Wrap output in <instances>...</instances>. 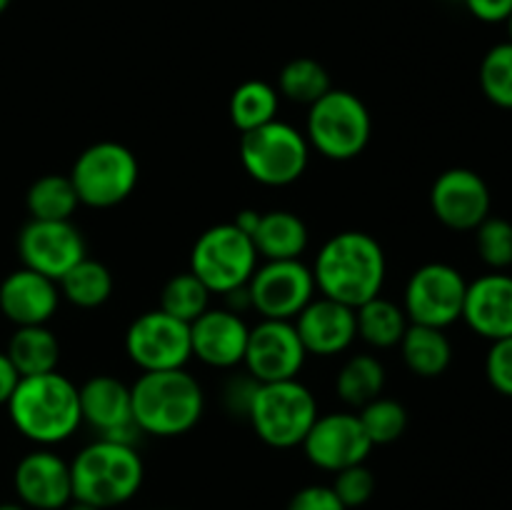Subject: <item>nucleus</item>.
<instances>
[{
	"label": "nucleus",
	"instance_id": "obj_7",
	"mask_svg": "<svg viewBox=\"0 0 512 510\" xmlns=\"http://www.w3.org/2000/svg\"><path fill=\"white\" fill-rule=\"evenodd\" d=\"M140 165L133 150L115 140H100L88 145L75 158L70 180L75 185L80 205L88 208H115L138 188Z\"/></svg>",
	"mask_w": 512,
	"mask_h": 510
},
{
	"label": "nucleus",
	"instance_id": "obj_37",
	"mask_svg": "<svg viewBox=\"0 0 512 510\" xmlns=\"http://www.w3.org/2000/svg\"><path fill=\"white\" fill-rule=\"evenodd\" d=\"M485 378L505 398H512V335L493 340L485 355Z\"/></svg>",
	"mask_w": 512,
	"mask_h": 510
},
{
	"label": "nucleus",
	"instance_id": "obj_33",
	"mask_svg": "<svg viewBox=\"0 0 512 510\" xmlns=\"http://www.w3.org/2000/svg\"><path fill=\"white\" fill-rule=\"evenodd\" d=\"M480 90L495 108L512 110V40L493 45L480 63Z\"/></svg>",
	"mask_w": 512,
	"mask_h": 510
},
{
	"label": "nucleus",
	"instance_id": "obj_29",
	"mask_svg": "<svg viewBox=\"0 0 512 510\" xmlns=\"http://www.w3.org/2000/svg\"><path fill=\"white\" fill-rule=\"evenodd\" d=\"M385 388V368L375 355H353L343 363L338 378H335V390L340 400L353 408L373 403L383 395Z\"/></svg>",
	"mask_w": 512,
	"mask_h": 510
},
{
	"label": "nucleus",
	"instance_id": "obj_43",
	"mask_svg": "<svg viewBox=\"0 0 512 510\" xmlns=\"http://www.w3.org/2000/svg\"><path fill=\"white\" fill-rule=\"evenodd\" d=\"M0 510H28L23 503H0Z\"/></svg>",
	"mask_w": 512,
	"mask_h": 510
},
{
	"label": "nucleus",
	"instance_id": "obj_36",
	"mask_svg": "<svg viewBox=\"0 0 512 510\" xmlns=\"http://www.w3.org/2000/svg\"><path fill=\"white\" fill-rule=\"evenodd\" d=\"M333 475H335V480L330 488L335 490V495L340 498V503H343L348 510L363 508V505L373 498L375 475L365 463L350 465V468L338 470V473H333Z\"/></svg>",
	"mask_w": 512,
	"mask_h": 510
},
{
	"label": "nucleus",
	"instance_id": "obj_18",
	"mask_svg": "<svg viewBox=\"0 0 512 510\" xmlns=\"http://www.w3.org/2000/svg\"><path fill=\"white\" fill-rule=\"evenodd\" d=\"M13 485L28 510H63L73 500L70 463L50 448H35L23 455L15 465Z\"/></svg>",
	"mask_w": 512,
	"mask_h": 510
},
{
	"label": "nucleus",
	"instance_id": "obj_2",
	"mask_svg": "<svg viewBox=\"0 0 512 510\" xmlns=\"http://www.w3.org/2000/svg\"><path fill=\"white\" fill-rule=\"evenodd\" d=\"M5 408L15 430L40 448L63 443L83 425L78 385L58 370L20 378Z\"/></svg>",
	"mask_w": 512,
	"mask_h": 510
},
{
	"label": "nucleus",
	"instance_id": "obj_34",
	"mask_svg": "<svg viewBox=\"0 0 512 510\" xmlns=\"http://www.w3.org/2000/svg\"><path fill=\"white\" fill-rule=\"evenodd\" d=\"M358 418L373 445L395 443L408 428V410L403 408V403L393 398H383V395L375 398L373 403L363 405Z\"/></svg>",
	"mask_w": 512,
	"mask_h": 510
},
{
	"label": "nucleus",
	"instance_id": "obj_22",
	"mask_svg": "<svg viewBox=\"0 0 512 510\" xmlns=\"http://www.w3.org/2000/svg\"><path fill=\"white\" fill-rule=\"evenodd\" d=\"M60 288L55 280L18 268L0 283V313L13 325H48L58 313Z\"/></svg>",
	"mask_w": 512,
	"mask_h": 510
},
{
	"label": "nucleus",
	"instance_id": "obj_24",
	"mask_svg": "<svg viewBox=\"0 0 512 510\" xmlns=\"http://www.w3.org/2000/svg\"><path fill=\"white\" fill-rule=\"evenodd\" d=\"M400 353L410 373L420 378H438L453 363V343L443 328L410 323L400 340Z\"/></svg>",
	"mask_w": 512,
	"mask_h": 510
},
{
	"label": "nucleus",
	"instance_id": "obj_13",
	"mask_svg": "<svg viewBox=\"0 0 512 510\" xmlns=\"http://www.w3.org/2000/svg\"><path fill=\"white\" fill-rule=\"evenodd\" d=\"M308 350L293 320H265L250 328L243 365L255 383L293 380L303 370Z\"/></svg>",
	"mask_w": 512,
	"mask_h": 510
},
{
	"label": "nucleus",
	"instance_id": "obj_17",
	"mask_svg": "<svg viewBox=\"0 0 512 510\" xmlns=\"http://www.w3.org/2000/svg\"><path fill=\"white\" fill-rule=\"evenodd\" d=\"M80 418L98 433V438L135 445L138 425L133 420L130 385L113 375H93L78 385Z\"/></svg>",
	"mask_w": 512,
	"mask_h": 510
},
{
	"label": "nucleus",
	"instance_id": "obj_35",
	"mask_svg": "<svg viewBox=\"0 0 512 510\" xmlns=\"http://www.w3.org/2000/svg\"><path fill=\"white\" fill-rule=\"evenodd\" d=\"M475 233V248L490 270H508L512 265V223L498 215H488Z\"/></svg>",
	"mask_w": 512,
	"mask_h": 510
},
{
	"label": "nucleus",
	"instance_id": "obj_26",
	"mask_svg": "<svg viewBox=\"0 0 512 510\" xmlns=\"http://www.w3.org/2000/svg\"><path fill=\"white\" fill-rule=\"evenodd\" d=\"M355 325H358V338H363L373 348L385 350L400 345L410 320L403 305L375 295L368 303L355 308Z\"/></svg>",
	"mask_w": 512,
	"mask_h": 510
},
{
	"label": "nucleus",
	"instance_id": "obj_44",
	"mask_svg": "<svg viewBox=\"0 0 512 510\" xmlns=\"http://www.w3.org/2000/svg\"><path fill=\"white\" fill-rule=\"evenodd\" d=\"M8 8H10V0H0V15H3Z\"/></svg>",
	"mask_w": 512,
	"mask_h": 510
},
{
	"label": "nucleus",
	"instance_id": "obj_8",
	"mask_svg": "<svg viewBox=\"0 0 512 510\" xmlns=\"http://www.w3.org/2000/svg\"><path fill=\"white\" fill-rule=\"evenodd\" d=\"M240 163L255 183L285 188L308 170L310 143L305 133L290 123L273 120L240 135Z\"/></svg>",
	"mask_w": 512,
	"mask_h": 510
},
{
	"label": "nucleus",
	"instance_id": "obj_25",
	"mask_svg": "<svg viewBox=\"0 0 512 510\" xmlns=\"http://www.w3.org/2000/svg\"><path fill=\"white\" fill-rule=\"evenodd\" d=\"M5 353L20 373V378H28V375L58 370L60 343L48 325H23V328H15Z\"/></svg>",
	"mask_w": 512,
	"mask_h": 510
},
{
	"label": "nucleus",
	"instance_id": "obj_23",
	"mask_svg": "<svg viewBox=\"0 0 512 510\" xmlns=\"http://www.w3.org/2000/svg\"><path fill=\"white\" fill-rule=\"evenodd\" d=\"M253 245L263 260H298L308 248V225L290 210H268L260 213Z\"/></svg>",
	"mask_w": 512,
	"mask_h": 510
},
{
	"label": "nucleus",
	"instance_id": "obj_4",
	"mask_svg": "<svg viewBox=\"0 0 512 510\" xmlns=\"http://www.w3.org/2000/svg\"><path fill=\"white\" fill-rule=\"evenodd\" d=\"M145 478L143 458L135 445L95 438L70 463L73 500L98 510L118 508L140 490Z\"/></svg>",
	"mask_w": 512,
	"mask_h": 510
},
{
	"label": "nucleus",
	"instance_id": "obj_38",
	"mask_svg": "<svg viewBox=\"0 0 512 510\" xmlns=\"http://www.w3.org/2000/svg\"><path fill=\"white\" fill-rule=\"evenodd\" d=\"M285 510H348L330 485H305L290 498Z\"/></svg>",
	"mask_w": 512,
	"mask_h": 510
},
{
	"label": "nucleus",
	"instance_id": "obj_31",
	"mask_svg": "<svg viewBox=\"0 0 512 510\" xmlns=\"http://www.w3.org/2000/svg\"><path fill=\"white\" fill-rule=\"evenodd\" d=\"M333 88L323 63L313 58H293L278 75V93L300 105H313Z\"/></svg>",
	"mask_w": 512,
	"mask_h": 510
},
{
	"label": "nucleus",
	"instance_id": "obj_16",
	"mask_svg": "<svg viewBox=\"0 0 512 510\" xmlns=\"http://www.w3.org/2000/svg\"><path fill=\"white\" fill-rule=\"evenodd\" d=\"M430 208L445 228L468 233L490 215L493 195L480 173L470 168H448L430 188Z\"/></svg>",
	"mask_w": 512,
	"mask_h": 510
},
{
	"label": "nucleus",
	"instance_id": "obj_45",
	"mask_svg": "<svg viewBox=\"0 0 512 510\" xmlns=\"http://www.w3.org/2000/svg\"><path fill=\"white\" fill-rule=\"evenodd\" d=\"M505 25H508V35H510V40H512V13H510V18H508V23H505Z\"/></svg>",
	"mask_w": 512,
	"mask_h": 510
},
{
	"label": "nucleus",
	"instance_id": "obj_40",
	"mask_svg": "<svg viewBox=\"0 0 512 510\" xmlns=\"http://www.w3.org/2000/svg\"><path fill=\"white\" fill-rule=\"evenodd\" d=\"M18 380H20V373L15 370V365L10 363L8 353H5V350H0V405H8L10 395H13Z\"/></svg>",
	"mask_w": 512,
	"mask_h": 510
},
{
	"label": "nucleus",
	"instance_id": "obj_3",
	"mask_svg": "<svg viewBox=\"0 0 512 510\" xmlns=\"http://www.w3.org/2000/svg\"><path fill=\"white\" fill-rule=\"evenodd\" d=\"M133 420L140 433L155 438H178L200 423L205 393L185 368L140 373L130 385Z\"/></svg>",
	"mask_w": 512,
	"mask_h": 510
},
{
	"label": "nucleus",
	"instance_id": "obj_14",
	"mask_svg": "<svg viewBox=\"0 0 512 510\" xmlns=\"http://www.w3.org/2000/svg\"><path fill=\"white\" fill-rule=\"evenodd\" d=\"M18 255L23 268L58 283L88 253L73 220H30L18 235Z\"/></svg>",
	"mask_w": 512,
	"mask_h": 510
},
{
	"label": "nucleus",
	"instance_id": "obj_27",
	"mask_svg": "<svg viewBox=\"0 0 512 510\" xmlns=\"http://www.w3.org/2000/svg\"><path fill=\"white\" fill-rule=\"evenodd\" d=\"M60 298L68 300L70 305H78L83 310L100 308L110 300L115 288L113 273L100 260L85 255L80 263H75L63 278L58 280Z\"/></svg>",
	"mask_w": 512,
	"mask_h": 510
},
{
	"label": "nucleus",
	"instance_id": "obj_28",
	"mask_svg": "<svg viewBox=\"0 0 512 510\" xmlns=\"http://www.w3.org/2000/svg\"><path fill=\"white\" fill-rule=\"evenodd\" d=\"M280 93L265 80H245L230 95L228 113L240 135L278 120Z\"/></svg>",
	"mask_w": 512,
	"mask_h": 510
},
{
	"label": "nucleus",
	"instance_id": "obj_20",
	"mask_svg": "<svg viewBox=\"0 0 512 510\" xmlns=\"http://www.w3.org/2000/svg\"><path fill=\"white\" fill-rule=\"evenodd\" d=\"M475 335L485 340H500L512 335V275L505 270H490L468 283L463 303V318Z\"/></svg>",
	"mask_w": 512,
	"mask_h": 510
},
{
	"label": "nucleus",
	"instance_id": "obj_41",
	"mask_svg": "<svg viewBox=\"0 0 512 510\" xmlns=\"http://www.w3.org/2000/svg\"><path fill=\"white\" fill-rule=\"evenodd\" d=\"M258 220H260L258 210H240V213L235 215L233 225H235V228L243 230L245 235H250V238H253L255 228H258Z\"/></svg>",
	"mask_w": 512,
	"mask_h": 510
},
{
	"label": "nucleus",
	"instance_id": "obj_6",
	"mask_svg": "<svg viewBox=\"0 0 512 510\" xmlns=\"http://www.w3.org/2000/svg\"><path fill=\"white\" fill-rule=\"evenodd\" d=\"M373 135V118L363 100L350 90L330 88L308 108L305 138L310 150L328 160H353L368 148Z\"/></svg>",
	"mask_w": 512,
	"mask_h": 510
},
{
	"label": "nucleus",
	"instance_id": "obj_1",
	"mask_svg": "<svg viewBox=\"0 0 512 510\" xmlns=\"http://www.w3.org/2000/svg\"><path fill=\"white\" fill-rule=\"evenodd\" d=\"M310 270L318 295L358 308L380 295L388 260L383 245L373 235L363 230H345L320 245Z\"/></svg>",
	"mask_w": 512,
	"mask_h": 510
},
{
	"label": "nucleus",
	"instance_id": "obj_11",
	"mask_svg": "<svg viewBox=\"0 0 512 510\" xmlns=\"http://www.w3.org/2000/svg\"><path fill=\"white\" fill-rule=\"evenodd\" d=\"M250 310L265 320H295L318 295L313 270L303 260H265L248 280Z\"/></svg>",
	"mask_w": 512,
	"mask_h": 510
},
{
	"label": "nucleus",
	"instance_id": "obj_21",
	"mask_svg": "<svg viewBox=\"0 0 512 510\" xmlns=\"http://www.w3.org/2000/svg\"><path fill=\"white\" fill-rule=\"evenodd\" d=\"M305 350L320 358L340 355L358 338L355 325V308L330 300L325 295H315L298 318L293 320Z\"/></svg>",
	"mask_w": 512,
	"mask_h": 510
},
{
	"label": "nucleus",
	"instance_id": "obj_32",
	"mask_svg": "<svg viewBox=\"0 0 512 510\" xmlns=\"http://www.w3.org/2000/svg\"><path fill=\"white\" fill-rule=\"evenodd\" d=\"M210 290L205 288L203 280L193 275L190 270L173 275L168 283L163 285L160 293V310H165L173 318L183 320V323H193L198 320L205 310L210 308Z\"/></svg>",
	"mask_w": 512,
	"mask_h": 510
},
{
	"label": "nucleus",
	"instance_id": "obj_19",
	"mask_svg": "<svg viewBox=\"0 0 512 510\" xmlns=\"http://www.w3.org/2000/svg\"><path fill=\"white\" fill-rule=\"evenodd\" d=\"M248 333L250 325L245 323L243 315L230 308H213L210 305L198 320L190 323L193 358L220 370L243 365Z\"/></svg>",
	"mask_w": 512,
	"mask_h": 510
},
{
	"label": "nucleus",
	"instance_id": "obj_12",
	"mask_svg": "<svg viewBox=\"0 0 512 510\" xmlns=\"http://www.w3.org/2000/svg\"><path fill=\"white\" fill-rule=\"evenodd\" d=\"M125 353L140 373L185 368L193 358L190 325L155 308L138 315L125 330Z\"/></svg>",
	"mask_w": 512,
	"mask_h": 510
},
{
	"label": "nucleus",
	"instance_id": "obj_30",
	"mask_svg": "<svg viewBox=\"0 0 512 510\" xmlns=\"http://www.w3.org/2000/svg\"><path fill=\"white\" fill-rule=\"evenodd\" d=\"M30 220H70L78 210L80 198L70 175L50 173L35 180L25 195Z\"/></svg>",
	"mask_w": 512,
	"mask_h": 510
},
{
	"label": "nucleus",
	"instance_id": "obj_9",
	"mask_svg": "<svg viewBox=\"0 0 512 510\" xmlns=\"http://www.w3.org/2000/svg\"><path fill=\"white\" fill-rule=\"evenodd\" d=\"M258 250L250 235L233 223H220L198 235L190 250V273L198 275L213 295H228L248 285L258 268Z\"/></svg>",
	"mask_w": 512,
	"mask_h": 510
},
{
	"label": "nucleus",
	"instance_id": "obj_39",
	"mask_svg": "<svg viewBox=\"0 0 512 510\" xmlns=\"http://www.w3.org/2000/svg\"><path fill=\"white\" fill-rule=\"evenodd\" d=\"M463 3L480 23H508L512 13V0H463Z\"/></svg>",
	"mask_w": 512,
	"mask_h": 510
},
{
	"label": "nucleus",
	"instance_id": "obj_5",
	"mask_svg": "<svg viewBox=\"0 0 512 510\" xmlns=\"http://www.w3.org/2000/svg\"><path fill=\"white\" fill-rule=\"evenodd\" d=\"M318 400L308 385L293 380L258 383L248 405V420L265 445L278 450L303 445L318 418Z\"/></svg>",
	"mask_w": 512,
	"mask_h": 510
},
{
	"label": "nucleus",
	"instance_id": "obj_10",
	"mask_svg": "<svg viewBox=\"0 0 512 510\" xmlns=\"http://www.w3.org/2000/svg\"><path fill=\"white\" fill-rule=\"evenodd\" d=\"M468 280L448 263H425L408 278L403 310L410 323L448 328L463 318Z\"/></svg>",
	"mask_w": 512,
	"mask_h": 510
},
{
	"label": "nucleus",
	"instance_id": "obj_42",
	"mask_svg": "<svg viewBox=\"0 0 512 510\" xmlns=\"http://www.w3.org/2000/svg\"><path fill=\"white\" fill-rule=\"evenodd\" d=\"M63 510H98V508H95V505L83 503V500H70Z\"/></svg>",
	"mask_w": 512,
	"mask_h": 510
},
{
	"label": "nucleus",
	"instance_id": "obj_15",
	"mask_svg": "<svg viewBox=\"0 0 512 510\" xmlns=\"http://www.w3.org/2000/svg\"><path fill=\"white\" fill-rule=\"evenodd\" d=\"M300 448L315 468L338 473L350 465L365 463L375 445L370 443L358 415L340 410L318 415Z\"/></svg>",
	"mask_w": 512,
	"mask_h": 510
}]
</instances>
